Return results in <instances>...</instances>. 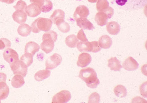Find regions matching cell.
<instances>
[{
    "mask_svg": "<svg viewBox=\"0 0 147 103\" xmlns=\"http://www.w3.org/2000/svg\"><path fill=\"white\" fill-rule=\"evenodd\" d=\"M100 100V96L96 92H93L89 97L88 103H99Z\"/></svg>",
    "mask_w": 147,
    "mask_h": 103,
    "instance_id": "31",
    "label": "cell"
},
{
    "mask_svg": "<svg viewBox=\"0 0 147 103\" xmlns=\"http://www.w3.org/2000/svg\"><path fill=\"white\" fill-rule=\"evenodd\" d=\"M122 65L125 69L129 71L137 69L139 66L137 61L131 57H129L125 59Z\"/></svg>",
    "mask_w": 147,
    "mask_h": 103,
    "instance_id": "11",
    "label": "cell"
},
{
    "mask_svg": "<svg viewBox=\"0 0 147 103\" xmlns=\"http://www.w3.org/2000/svg\"><path fill=\"white\" fill-rule=\"evenodd\" d=\"M11 46V43L10 41L5 38L0 39V49L10 48Z\"/></svg>",
    "mask_w": 147,
    "mask_h": 103,
    "instance_id": "32",
    "label": "cell"
},
{
    "mask_svg": "<svg viewBox=\"0 0 147 103\" xmlns=\"http://www.w3.org/2000/svg\"><path fill=\"white\" fill-rule=\"evenodd\" d=\"M20 60L22 61L28 67L33 63V55L31 53H25L24 55L21 57Z\"/></svg>",
    "mask_w": 147,
    "mask_h": 103,
    "instance_id": "29",
    "label": "cell"
},
{
    "mask_svg": "<svg viewBox=\"0 0 147 103\" xmlns=\"http://www.w3.org/2000/svg\"><path fill=\"white\" fill-rule=\"evenodd\" d=\"M76 21L77 25L82 29L91 30L95 29L92 24L87 18H79Z\"/></svg>",
    "mask_w": 147,
    "mask_h": 103,
    "instance_id": "12",
    "label": "cell"
},
{
    "mask_svg": "<svg viewBox=\"0 0 147 103\" xmlns=\"http://www.w3.org/2000/svg\"><path fill=\"white\" fill-rule=\"evenodd\" d=\"M78 1H81V0H78Z\"/></svg>",
    "mask_w": 147,
    "mask_h": 103,
    "instance_id": "44",
    "label": "cell"
},
{
    "mask_svg": "<svg viewBox=\"0 0 147 103\" xmlns=\"http://www.w3.org/2000/svg\"><path fill=\"white\" fill-rule=\"evenodd\" d=\"M4 59L8 63L11 64L19 60V56L18 53L14 49L7 48L3 53Z\"/></svg>",
    "mask_w": 147,
    "mask_h": 103,
    "instance_id": "6",
    "label": "cell"
},
{
    "mask_svg": "<svg viewBox=\"0 0 147 103\" xmlns=\"http://www.w3.org/2000/svg\"><path fill=\"white\" fill-rule=\"evenodd\" d=\"M103 12H105L107 15L109 19L111 18L114 14V10L113 9L112 7H110V6L107 9Z\"/></svg>",
    "mask_w": 147,
    "mask_h": 103,
    "instance_id": "38",
    "label": "cell"
},
{
    "mask_svg": "<svg viewBox=\"0 0 147 103\" xmlns=\"http://www.w3.org/2000/svg\"><path fill=\"white\" fill-rule=\"evenodd\" d=\"M100 48L104 49H108L110 48L112 44V40L109 36L103 35L100 38L98 42Z\"/></svg>",
    "mask_w": 147,
    "mask_h": 103,
    "instance_id": "16",
    "label": "cell"
},
{
    "mask_svg": "<svg viewBox=\"0 0 147 103\" xmlns=\"http://www.w3.org/2000/svg\"><path fill=\"white\" fill-rule=\"evenodd\" d=\"M25 81L23 77L20 75H15L11 81V85L16 88H19L24 85Z\"/></svg>",
    "mask_w": 147,
    "mask_h": 103,
    "instance_id": "23",
    "label": "cell"
},
{
    "mask_svg": "<svg viewBox=\"0 0 147 103\" xmlns=\"http://www.w3.org/2000/svg\"><path fill=\"white\" fill-rule=\"evenodd\" d=\"M53 22L51 19L40 18L36 19L31 25L32 31L38 33L41 31L46 32L50 30Z\"/></svg>",
    "mask_w": 147,
    "mask_h": 103,
    "instance_id": "2",
    "label": "cell"
},
{
    "mask_svg": "<svg viewBox=\"0 0 147 103\" xmlns=\"http://www.w3.org/2000/svg\"><path fill=\"white\" fill-rule=\"evenodd\" d=\"M89 14V11L86 6L80 5L76 8L74 15V18L75 20L80 18H87Z\"/></svg>",
    "mask_w": 147,
    "mask_h": 103,
    "instance_id": "9",
    "label": "cell"
},
{
    "mask_svg": "<svg viewBox=\"0 0 147 103\" xmlns=\"http://www.w3.org/2000/svg\"><path fill=\"white\" fill-rule=\"evenodd\" d=\"M65 13L63 10L58 9L54 11L50 17L52 22L55 24L57 21L61 19H65Z\"/></svg>",
    "mask_w": 147,
    "mask_h": 103,
    "instance_id": "25",
    "label": "cell"
},
{
    "mask_svg": "<svg viewBox=\"0 0 147 103\" xmlns=\"http://www.w3.org/2000/svg\"><path fill=\"white\" fill-rule=\"evenodd\" d=\"M106 29L108 33L112 35H117L120 31V26L115 21H111L107 24Z\"/></svg>",
    "mask_w": 147,
    "mask_h": 103,
    "instance_id": "14",
    "label": "cell"
},
{
    "mask_svg": "<svg viewBox=\"0 0 147 103\" xmlns=\"http://www.w3.org/2000/svg\"><path fill=\"white\" fill-rule=\"evenodd\" d=\"M10 66L14 74L20 75L23 77L26 76L28 67L22 61L18 60L10 64Z\"/></svg>",
    "mask_w": 147,
    "mask_h": 103,
    "instance_id": "3",
    "label": "cell"
},
{
    "mask_svg": "<svg viewBox=\"0 0 147 103\" xmlns=\"http://www.w3.org/2000/svg\"><path fill=\"white\" fill-rule=\"evenodd\" d=\"M27 7V4L24 1L20 0L18 1L16 5L13 6V7L16 10H20L24 11L25 8Z\"/></svg>",
    "mask_w": 147,
    "mask_h": 103,
    "instance_id": "33",
    "label": "cell"
},
{
    "mask_svg": "<svg viewBox=\"0 0 147 103\" xmlns=\"http://www.w3.org/2000/svg\"><path fill=\"white\" fill-rule=\"evenodd\" d=\"M59 31L63 33L69 32L71 29L70 26L67 22H65L64 19L59 20L55 23Z\"/></svg>",
    "mask_w": 147,
    "mask_h": 103,
    "instance_id": "22",
    "label": "cell"
},
{
    "mask_svg": "<svg viewBox=\"0 0 147 103\" xmlns=\"http://www.w3.org/2000/svg\"><path fill=\"white\" fill-rule=\"evenodd\" d=\"M53 8V4L50 0H44L43 5L41 7V12L46 13L50 12Z\"/></svg>",
    "mask_w": 147,
    "mask_h": 103,
    "instance_id": "30",
    "label": "cell"
},
{
    "mask_svg": "<svg viewBox=\"0 0 147 103\" xmlns=\"http://www.w3.org/2000/svg\"><path fill=\"white\" fill-rule=\"evenodd\" d=\"M77 48L80 52H91L92 45L91 42H80L77 45Z\"/></svg>",
    "mask_w": 147,
    "mask_h": 103,
    "instance_id": "20",
    "label": "cell"
},
{
    "mask_svg": "<svg viewBox=\"0 0 147 103\" xmlns=\"http://www.w3.org/2000/svg\"><path fill=\"white\" fill-rule=\"evenodd\" d=\"M108 19L107 15L103 12H98L95 17V20L97 24L101 27L107 24Z\"/></svg>",
    "mask_w": 147,
    "mask_h": 103,
    "instance_id": "15",
    "label": "cell"
},
{
    "mask_svg": "<svg viewBox=\"0 0 147 103\" xmlns=\"http://www.w3.org/2000/svg\"><path fill=\"white\" fill-rule=\"evenodd\" d=\"M7 76L3 73H0V81H4L6 82Z\"/></svg>",
    "mask_w": 147,
    "mask_h": 103,
    "instance_id": "41",
    "label": "cell"
},
{
    "mask_svg": "<svg viewBox=\"0 0 147 103\" xmlns=\"http://www.w3.org/2000/svg\"><path fill=\"white\" fill-rule=\"evenodd\" d=\"M92 58L90 55L88 53H82L78 56L77 65L81 67H86L91 63Z\"/></svg>",
    "mask_w": 147,
    "mask_h": 103,
    "instance_id": "10",
    "label": "cell"
},
{
    "mask_svg": "<svg viewBox=\"0 0 147 103\" xmlns=\"http://www.w3.org/2000/svg\"><path fill=\"white\" fill-rule=\"evenodd\" d=\"M40 46L38 44L34 42H29L26 44L25 48V53H31L33 56L39 51Z\"/></svg>",
    "mask_w": 147,
    "mask_h": 103,
    "instance_id": "17",
    "label": "cell"
},
{
    "mask_svg": "<svg viewBox=\"0 0 147 103\" xmlns=\"http://www.w3.org/2000/svg\"><path fill=\"white\" fill-rule=\"evenodd\" d=\"M62 59L57 53H54L46 60L45 63L46 69L52 70L56 68L61 63Z\"/></svg>",
    "mask_w": 147,
    "mask_h": 103,
    "instance_id": "5",
    "label": "cell"
},
{
    "mask_svg": "<svg viewBox=\"0 0 147 103\" xmlns=\"http://www.w3.org/2000/svg\"><path fill=\"white\" fill-rule=\"evenodd\" d=\"M109 7L107 0H98L96 7L98 12H103Z\"/></svg>",
    "mask_w": 147,
    "mask_h": 103,
    "instance_id": "28",
    "label": "cell"
},
{
    "mask_svg": "<svg viewBox=\"0 0 147 103\" xmlns=\"http://www.w3.org/2000/svg\"><path fill=\"white\" fill-rule=\"evenodd\" d=\"M108 66L111 70L114 71H120L123 67L120 62L116 57L111 58L108 60Z\"/></svg>",
    "mask_w": 147,
    "mask_h": 103,
    "instance_id": "18",
    "label": "cell"
},
{
    "mask_svg": "<svg viewBox=\"0 0 147 103\" xmlns=\"http://www.w3.org/2000/svg\"><path fill=\"white\" fill-rule=\"evenodd\" d=\"M51 71L48 70H42L38 71L35 75L36 81H41L48 78L50 76Z\"/></svg>",
    "mask_w": 147,
    "mask_h": 103,
    "instance_id": "26",
    "label": "cell"
},
{
    "mask_svg": "<svg viewBox=\"0 0 147 103\" xmlns=\"http://www.w3.org/2000/svg\"><path fill=\"white\" fill-rule=\"evenodd\" d=\"M147 81L143 83L140 86V94L143 97L146 98H147Z\"/></svg>",
    "mask_w": 147,
    "mask_h": 103,
    "instance_id": "35",
    "label": "cell"
},
{
    "mask_svg": "<svg viewBox=\"0 0 147 103\" xmlns=\"http://www.w3.org/2000/svg\"><path fill=\"white\" fill-rule=\"evenodd\" d=\"M142 0H115L116 3L118 5L120 6H123L126 5L127 3L133 2V3H138V2H140Z\"/></svg>",
    "mask_w": 147,
    "mask_h": 103,
    "instance_id": "34",
    "label": "cell"
},
{
    "mask_svg": "<svg viewBox=\"0 0 147 103\" xmlns=\"http://www.w3.org/2000/svg\"><path fill=\"white\" fill-rule=\"evenodd\" d=\"M114 92L115 95L119 98H123L125 97L127 94L126 88L124 86L118 85L114 88Z\"/></svg>",
    "mask_w": 147,
    "mask_h": 103,
    "instance_id": "27",
    "label": "cell"
},
{
    "mask_svg": "<svg viewBox=\"0 0 147 103\" xmlns=\"http://www.w3.org/2000/svg\"><path fill=\"white\" fill-rule=\"evenodd\" d=\"M79 77L86 83L87 86L91 88H96L100 83L96 72L92 68L82 69L80 72Z\"/></svg>",
    "mask_w": 147,
    "mask_h": 103,
    "instance_id": "1",
    "label": "cell"
},
{
    "mask_svg": "<svg viewBox=\"0 0 147 103\" xmlns=\"http://www.w3.org/2000/svg\"><path fill=\"white\" fill-rule=\"evenodd\" d=\"M27 14L24 11L16 10L12 15L14 20L19 24L24 23L26 22Z\"/></svg>",
    "mask_w": 147,
    "mask_h": 103,
    "instance_id": "13",
    "label": "cell"
},
{
    "mask_svg": "<svg viewBox=\"0 0 147 103\" xmlns=\"http://www.w3.org/2000/svg\"><path fill=\"white\" fill-rule=\"evenodd\" d=\"M71 93L68 90H62L53 96V103H67L71 99Z\"/></svg>",
    "mask_w": 147,
    "mask_h": 103,
    "instance_id": "4",
    "label": "cell"
},
{
    "mask_svg": "<svg viewBox=\"0 0 147 103\" xmlns=\"http://www.w3.org/2000/svg\"><path fill=\"white\" fill-rule=\"evenodd\" d=\"M132 103H147L146 100L140 97L137 96L132 100Z\"/></svg>",
    "mask_w": 147,
    "mask_h": 103,
    "instance_id": "39",
    "label": "cell"
},
{
    "mask_svg": "<svg viewBox=\"0 0 147 103\" xmlns=\"http://www.w3.org/2000/svg\"><path fill=\"white\" fill-rule=\"evenodd\" d=\"M42 42L41 44L42 50L46 54L50 53L53 50L55 46V42L52 38L42 37Z\"/></svg>",
    "mask_w": 147,
    "mask_h": 103,
    "instance_id": "7",
    "label": "cell"
},
{
    "mask_svg": "<svg viewBox=\"0 0 147 103\" xmlns=\"http://www.w3.org/2000/svg\"><path fill=\"white\" fill-rule=\"evenodd\" d=\"M77 37L79 40L81 41L82 42H86L88 41L82 29L80 30L79 31Z\"/></svg>",
    "mask_w": 147,
    "mask_h": 103,
    "instance_id": "36",
    "label": "cell"
},
{
    "mask_svg": "<svg viewBox=\"0 0 147 103\" xmlns=\"http://www.w3.org/2000/svg\"><path fill=\"white\" fill-rule=\"evenodd\" d=\"M9 89L6 82L0 81V100H3L8 97Z\"/></svg>",
    "mask_w": 147,
    "mask_h": 103,
    "instance_id": "21",
    "label": "cell"
},
{
    "mask_svg": "<svg viewBox=\"0 0 147 103\" xmlns=\"http://www.w3.org/2000/svg\"><path fill=\"white\" fill-rule=\"evenodd\" d=\"M16 0H0V2H3L8 4L13 3Z\"/></svg>",
    "mask_w": 147,
    "mask_h": 103,
    "instance_id": "42",
    "label": "cell"
},
{
    "mask_svg": "<svg viewBox=\"0 0 147 103\" xmlns=\"http://www.w3.org/2000/svg\"><path fill=\"white\" fill-rule=\"evenodd\" d=\"M97 1L98 0H88V1L89 2V3H96Z\"/></svg>",
    "mask_w": 147,
    "mask_h": 103,
    "instance_id": "43",
    "label": "cell"
},
{
    "mask_svg": "<svg viewBox=\"0 0 147 103\" xmlns=\"http://www.w3.org/2000/svg\"><path fill=\"white\" fill-rule=\"evenodd\" d=\"M91 42L92 45V50L91 52L96 53L101 50V48L99 46L98 42L96 41Z\"/></svg>",
    "mask_w": 147,
    "mask_h": 103,
    "instance_id": "37",
    "label": "cell"
},
{
    "mask_svg": "<svg viewBox=\"0 0 147 103\" xmlns=\"http://www.w3.org/2000/svg\"><path fill=\"white\" fill-rule=\"evenodd\" d=\"M25 11L28 15L31 18H35L41 13V7L37 4L34 3L27 6Z\"/></svg>",
    "mask_w": 147,
    "mask_h": 103,
    "instance_id": "8",
    "label": "cell"
},
{
    "mask_svg": "<svg viewBox=\"0 0 147 103\" xmlns=\"http://www.w3.org/2000/svg\"><path fill=\"white\" fill-rule=\"evenodd\" d=\"M44 0H30V2L32 3L37 4L41 7L43 5Z\"/></svg>",
    "mask_w": 147,
    "mask_h": 103,
    "instance_id": "40",
    "label": "cell"
},
{
    "mask_svg": "<svg viewBox=\"0 0 147 103\" xmlns=\"http://www.w3.org/2000/svg\"><path fill=\"white\" fill-rule=\"evenodd\" d=\"M32 30L31 27L26 24H21L18 27V32L20 36L26 37L30 34Z\"/></svg>",
    "mask_w": 147,
    "mask_h": 103,
    "instance_id": "19",
    "label": "cell"
},
{
    "mask_svg": "<svg viewBox=\"0 0 147 103\" xmlns=\"http://www.w3.org/2000/svg\"><path fill=\"white\" fill-rule=\"evenodd\" d=\"M79 42V41L77 36L73 34L68 36L65 38V44L70 48H76Z\"/></svg>",
    "mask_w": 147,
    "mask_h": 103,
    "instance_id": "24",
    "label": "cell"
}]
</instances>
